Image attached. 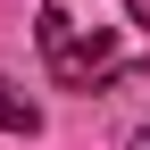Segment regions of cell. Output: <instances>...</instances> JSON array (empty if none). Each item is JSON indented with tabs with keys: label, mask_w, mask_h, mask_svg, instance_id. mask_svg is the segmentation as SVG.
I'll return each mask as SVG.
<instances>
[{
	"label": "cell",
	"mask_w": 150,
	"mask_h": 150,
	"mask_svg": "<svg viewBox=\"0 0 150 150\" xmlns=\"http://www.w3.org/2000/svg\"><path fill=\"white\" fill-rule=\"evenodd\" d=\"M0 134H42V100L8 75H0Z\"/></svg>",
	"instance_id": "obj_2"
},
{
	"label": "cell",
	"mask_w": 150,
	"mask_h": 150,
	"mask_svg": "<svg viewBox=\"0 0 150 150\" xmlns=\"http://www.w3.org/2000/svg\"><path fill=\"white\" fill-rule=\"evenodd\" d=\"M142 17H150V8H142Z\"/></svg>",
	"instance_id": "obj_4"
},
{
	"label": "cell",
	"mask_w": 150,
	"mask_h": 150,
	"mask_svg": "<svg viewBox=\"0 0 150 150\" xmlns=\"http://www.w3.org/2000/svg\"><path fill=\"white\" fill-rule=\"evenodd\" d=\"M134 150H150V134H134Z\"/></svg>",
	"instance_id": "obj_3"
},
{
	"label": "cell",
	"mask_w": 150,
	"mask_h": 150,
	"mask_svg": "<svg viewBox=\"0 0 150 150\" xmlns=\"http://www.w3.org/2000/svg\"><path fill=\"white\" fill-rule=\"evenodd\" d=\"M33 42L67 92H100L150 67V17H142V0H42Z\"/></svg>",
	"instance_id": "obj_1"
}]
</instances>
